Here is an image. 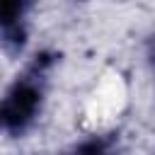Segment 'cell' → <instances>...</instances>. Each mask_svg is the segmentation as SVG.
Wrapping results in <instances>:
<instances>
[{"label":"cell","mask_w":155,"mask_h":155,"mask_svg":"<svg viewBox=\"0 0 155 155\" xmlns=\"http://www.w3.org/2000/svg\"><path fill=\"white\" fill-rule=\"evenodd\" d=\"M15 15H19V5H17V2H5V5H2V22H5L7 27L12 24Z\"/></svg>","instance_id":"obj_2"},{"label":"cell","mask_w":155,"mask_h":155,"mask_svg":"<svg viewBox=\"0 0 155 155\" xmlns=\"http://www.w3.org/2000/svg\"><path fill=\"white\" fill-rule=\"evenodd\" d=\"M78 155H102V148H99V143H87L78 150Z\"/></svg>","instance_id":"obj_3"},{"label":"cell","mask_w":155,"mask_h":155,"mask_svg":"<svg viewBox=\"0 0 155 155\" xmlns=\"http://www.w3.org/2000/svg\"><path fill=\"white\" fill-rule=\"evenodd\" d=\"M36 102H39V94H36L34 87H29V85H17V87L7 94L5 104H2V121H5V126H10V128L22 126V124L34 114Z\"/></svg>","instance_id":"obj_1"}]
</instances>
